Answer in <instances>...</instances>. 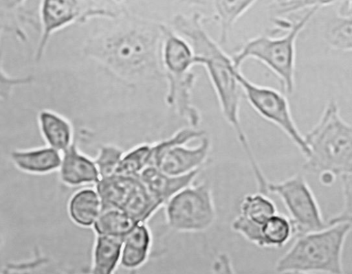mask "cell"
I'll return each instance as SVG.
<instances>
[{
  "label": "cell",
  "instance_id": "obj_1",
  "mask_svg": "<svg viewBox=\"0 0 352 274\" xmlns=\"http://www.w3.org/2000/svg\"><path fill=\"white\" fill-rule=\"evenodd\" d=\"M173 25L175 30L188 39L194 54V64L205 67L222 115L232 128L248 159L255 180H262L264 174L254 155L240 120L241 89L236 77L238 68L234 67L231 56L206 31L199 14L191 17L177 16Z\"/></svg>",
  "mask_w": 352,
  "mask_h": 274
},
{
  "label": "cell",
  "instance_id": "obj_2",
  "mask_svg": "<svg viewBox=\"0 0 352 274\" xmlns=\"http://www.w3.org/2000/svg\"><path fill=\"white\" fill-rule=\"evenodd\" d=\"M163 26L144 22L118 24L91 39L85 52L123 79L157 78L164 76L162 71Z\"/></svg>",
  "mask_w": 352,
  "mask_h": 274
},
{
  "label": "cell",
  "instance_id": "obj_3",
  "mask_svg": "<svg viewBox=\"0 0 352 274\" xmlns=\"http://www.w3.org/2000/svg\"><path fill=\"white\" fill-rule=\"evenodd\" d=\"M309 154L302 168L320 174H352V127L341 116L336 102L329 101L314 126L304 135Z\"/></svg>",
  "mask_w": 352,
  "mask_h": 274
},
{
  "label": "cell",
  "instance_id": "obj_4",
  "mask_svg": "<svg viewBox=\"0 0 352 274\" xmlns=\"http://www.w3.org/2000/svg\"><path fill=\"white\" fill-rule=\"evenodd\" d=\"M351 230V221H344L298 234L277 260L275 270L281 273L342 274V251Z\"/></svg>",
  "mask_w": 352,
  "mask_h": 274
},
{
  "label": "cell",
  "instance_id": "obj_5",
  "mask_svg": "<svg viewBox=\"0 0 352 274\" xmlns=\"http://www.w3.org/2000/svg\"><path fill=\"white\" fill-rule=\"evenodd\" d=\"M318 9L310 8L300 19L289 22L281 36L260 35L248 40L231 57L234 67L240 69L245 60H256L276 75L287 94H292L295 89L296 42Z\"/></svg>",
  "mask_w": 352,
  "mask_h": 274
},
{
  "label": "cell",
  "instance_id": "obj_6",
  "mask_svg": "<svg viewBox=\"0 0 352 274\" xmlns=\"http://www.w3.org/2000/svg\"><path fill=\"white\" fill-rule=\"evenodd\" d=\"M96 183L101 211L109 209L120 210L138 223L146 220L164 203L151 192L138 173L112 174L99 178Z\"/></svg>",
  "mask_w": 352,
  "mask_h": 274
},
{
  "label": "cell",
  "instance_id": "obj_7",
  "mask_svg": "<svg viewBox=\"0 0 352 274\" xmlns=\"http://www.w3.org/2000/svg\"><path fill=\"white\" fill-rule=\"evenodd\" d=\"M204 132L192 128L151 146V161L162 173L179 176L199 168L206 161L210 142Z\"/></svg>",
  "mask_w": 352,
  "mask_h": 274
},
{
  "label": "cell",
  "instance_id": "obj_8",
  "mask_svg": "<svg viewBox=\"0 0 352 274\" xmlns=\"http://www.w3.org/2000/svg\"><path fill=\"white\" fill-rule=\"evenodd\" d=\"M277 195L284 204L295 234L321 229L328 225L315 195L301 174L282 181H267L266 194Z\"/></svg>",
  "mask_w": 352,
  "mask_h": 274
},
{
  "label": "cell",
  "instance_id": "obj_9",
  "mask_svg": "<svg viewBox=\"0 0 352 274\" xmlns=\"http://www.w3.org/2000/svg\"><path fill=\"white\" fill-rule=\"evenodd\" d=\"M236 77L247 101L263 119L279 128L296 145L304 157L309 154L304 135L301 134L292 115L285 95L270 87L257 84L247 78L237 69Z\"/></svg>",
  "mask_w": 352,
  "mask_h": 274
},
{
  "label": "cell",
  "instance_id": "obj_10",
  "mask_svg": "<svg viewBox=\"0 0 352 274\" xmlns=\"http://www.w3.org/2000/svg\"><path fill=\"white\" fill-rule=\"evenodd\" d=\"M166 216L168 224L182 231H201L212 226L216 209L210 187L202 183L186 187L168 199Z\"/></svg>",
  "mask_w": 352,
  "mask_h": 274
},
{
  "label": "cell",
  "instance_id": "obj_11",
  "mask_svg": "<svg viewBox=\"0 0 352 274\" xmlns=\"http://www.w3.org/2000/svg\"><path fill=\"white\" fill-rule=\"evenodd\" d=\"M78 0H41L39 38L34 58L39 62L45 54L52 35L77 19L80 14Z\"/></svg>",
  "mask_w": 352,
  "mask_h": 274
},
{
  "label": "cell",
  "instance_id": "obj_12",
  "mask_svg": "<svg viewBox=\"0 0 352 274\" xmlns=\"http://www.w3.org/2000/svg\"><path fill=\"white\" fill-rule=\"evenodd\" d=\"M63 152L59 169L60 178L64 183L75 186L99 180L96 164L79 153L74 144Z\"/></svg>",
  "mask_w": 352,
  "mask_h": 274
},
{
  "label": "cell",
  "instance_id": "obj_13",
  "mask_svg": "<svg viewBox=\"0 0 352 274\" xmlns=\"http://www.w3.org/2000/svg\"><path fill=\"white\" fill-rule=\"evenodd\" d=\"M10 157L18 169L35 174H47L58 169L62 159L59 151L48 146L14 150L10 153Z\"/></svg>",
  "mask_w": 352,
  "mask_h": 274
},
{
  "label": "cell",
  "instance_id": "obj_14",
  "mask_svg": "<svg viewBox=\"0 0 352 274\" xmlns=\"http://www.w3.org/2000/svg\"><path fill=\"white\" fill-rule=\"evenodd\" d=\"M37 121L41 134L48 146L63 152L71 145L72 128L63 115L43 109L38 113Z\"/></svg>",
  "mask_w": 352,
  "mask_h": 274
},
{
  "label": "cell",
  "instance_id": "obj_15",
  "mask_svg": "<svg viewBox=\"0 0 352 274\" xmlns=\"http://www.w3.org/2000/svg\"><path fill=\"white\" fill-rule=\"evenodd\" d=\"M68 211L71 219L77 225L89 227L94 223L101 211V203L97 192L83 189L70 198Z\"/></svg>",
  "mask_w": 352,
  "mask_h": 274
},
{
  "label": "cell",
  "instance_id": "obj_16",
  "mask_svg": "<svg viewBox=\"0 0 352 274\" xmlns=\"http://www.w3.org/2000/svg\"><path fill=\"white\" fill-rule=\"evenodd\" d=\"M150 236L146 227L140 223L126 236L123 242L121 263L133 269L142 264L147 255Z\"/></svg>",
  "mask_w": 352,
  "mask_h": 274
},
{
  "label": "cell",
  "instance_id": "obj_17",
  "mask_svg": "<svg viewBox=\"0 0 352 274\" xmlns=\"http://www.w3.org/2000/svg\"><path fill=\"white\" fill-rule=\"evenodd\" d=\"M124 239L120 237L98 235L94 250L93 272L109 274L119 260Z\"/></svg>",
  "mask_w": 352,
  "mask_h": 274
},
{
  "label": "cell",
  "instance_id": "obj_18",
  "mask_svg": "<svg viewBox=\"0 0 352 274\" xmlns=\"http://www.w3.org/2000/svg\"><path fill=\"white\" fill-rule=\"evenodd\" d=\"M254 1L214 0L217 20L219 25V44L227 43L236 21Z\"/></svg>",
  "mask_w": 352,
  "mask_h": 274
},
{
  "label": "cell",
  "instance_id": "obj_19",
  "mask_svg": "<svg viewBox=\"0 0 352 274\" xmlns=\"http://www.w3.org/2000/svg\"><path fill=\"white\" fill-rule=\"evenodd\" d=\"M138 224L126 213L116 209H109L100 211L94 227L98 235L124 239Z\"/></svg>",
  "mask_w": 352,
  "mask_h": 274
},
{
  "label": "cell",
  "instance_id": "obj_20",
  "mask_svg": "<svg viewBox=\"0 0 352 274\" xmlns=\"http://www.w3.org/2000/svg\"><path fill=\"white\" fill-rule=\"evenodd\" d=\"M261 233L263 248H281L295 235L289 218L278 212L261 225Z\"/></svg>",
  "mask_w": 352,
  "mask_h": 274
},
{
  "label": "cell",
  "instance_id": "obj_21",
  "mask_svg": "<svg viewBox=\"0 0 352 274\" xmlns=\"http://www.w3.org/2000/svg\"><path fill=\"white\" fill-rule=\"evenodd\" d=\"M277 212L275 203L260 192L246 194L239 203V214L258 225Z\"/></svg>",
  "mask_w": 352,
  "mask_h": 274
},
{
  "label": "cell",
  "instance_id": "obj_22",
  "mask_svg": "<svg viewBox=\"0 0 352 274\" xmlns=\"http://www.w3.org/2000/svg\"><path fill=\"white\" fill-rule=\"evenodd\" d=\"M324 36L331 48L350 52L352 48L351 15L340 14L331 20L327 25Z\"/></svg>",
  "mask_w": 352,
  "mask_h": 274
},
{
  "label": "cell",
  "instance_id": "obj_23",
  "mask_svg": "<svg viewBox=\"0 0 352 274\" xmlns=\"http://www.w3.org/2000/svg\"><path fill=\"white\" fill-rule=\"evenodd\" d=\"M151 157V146L147 145L139 146L120 159L113 174L138 173L149 163Z\"/></svg>",
  "mask_w": 352,
  "mask_h": 274
},
{
  "label": "cell",
  "instance_id": "obj_24",
  "mask_svg": "<svg viewBox=\"0 0 352 274\" xmlns=\"http://www.w3.org/2000/svg\"><path fill=\"white\" fill-rule=\"evenodd\" d=\"M122 155V151L117 148L102 147L94 162L98 171L99 178L106 177L113 174Z\"/></svg>",
  "mask_w": 352,
  "mask_h": 274
},
{
  "label": "cell",
  "instance_id": "obj_25",
  "mask_svg": "<svg viewBox=\"0 0 352 274\" xmlns=\"http://www.w3.org/2000/svg\"><path fill=\"white\" fill-rule=\"evenodd\" d=\"M1 59L0 53V100H7L16 88L31 84L34 78L31 75L12 76L8 74L3 69Z\"/></svg>",
  "mask_w": 352,
  "mask_h": 274
},
{
  "label": "cell",
  "instance_id": "obj_26",
  "mask_svg": "<svg viewBox=\"0 0 352 274\" xmlns=\"http://www.w3.org/2000/svg\"><path fill=\"white\" fill-rule=\"evenodd\" d=\"M351 176L352 174H347L340 177L343 193V207L340 214L334 216L327 221L329 224L344 221H351Z\"/></svg>",
  "mask_w": 352,
  "mask_h": 274
},
{
  "label": "cell",
  "instance_id": "obj_27",
  "mask_svg": "<svg viewBox=\"0 0 352 274\" xmlns=\"http://www.w3.org/2000/svg\"><path fill=\"white\" fill-rule=\"evenodd\" d=\"M341 1L347 0H290L283 1L280 4L278 12L280 14H288L306 8H318L321 5Z\"/></svg>",
  "mask_w": 352,
  "mask_h": 274
},
{
  "label": "cell",
  "instance_id": "obj_28",
  "mask_svg": "<svg viewBox=\"0 0 352 274\" xmlns=\"http://www.w3.org/2000/svg\"><path fill=\"white\" fill-rule=\"evenodd\" d=\"M1 242H2V240H1V238H0V244H1Z\"/></svg>",
  "mask_w": 352,
  "mask_h": 274
},
{
  "label": "cell",
  "instance_id": "obj_29",
  "mask_svg": "<svg viewBox=\"0 0 352 274\" xmlns=\"http://www.w3.org/2000/svg\"><path fill=\"white\" fill-rule=\"evenodd\" d=\"M117 1H120V0H117Z\"/></svg>",
  "mask_w": 352,
  "mask_h": 274
}]
</instances>
